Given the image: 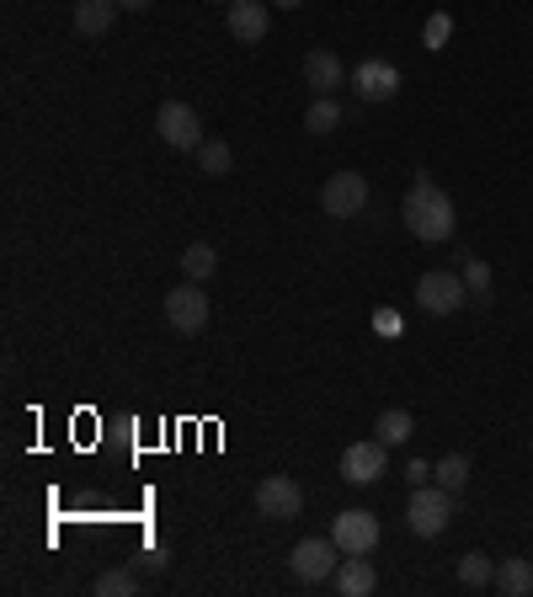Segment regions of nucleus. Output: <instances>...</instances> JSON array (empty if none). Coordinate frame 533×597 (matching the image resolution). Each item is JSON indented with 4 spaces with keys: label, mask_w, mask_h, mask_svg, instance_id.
Returning <instances> with one entry per match:
<instances>
[{
    "label": "nucleus",
    "mask_w": 533,
    "mask_h": 597,
    "mask_svg": "<svg viewBox=\"0 0 533 597\" xmlns=\"http://www.w3.org/2000/svg\"><path fill=\"white\" fill-rule=\"evenodd\" d=\"M448 33H453V16H448V11H433V16H427V33H422V44H427V49H448Z\"/></svg>",
    "instance_id": "obj_25"
},
{
    "label": "nucleus",
    "mask_w": 533,
    "mask_h": 597,
    "mask_svg": "<svg viewBox=\"0 0 533 597\" xmlns=\"http://www.w3.org/2000/svg\"><path fill=\"white\" fill-rule=\"evenodd\" d=\"M405 480H411V491H416V486H433V464H427V459H411V464H405Z\"/></svg>",
    "instance_id": "obj_26"
},
{
    "label": "nucleus",
    "mask_w": 533,
    "mask_h": 597,
    "mask_svg": "<svg viewBox=\"0 0 533 597\" xmlns=\"http://www.w3.org/2000/svg\"><path fill=\"white\" fill-rule=\"evenodd\" d=\"M320 208H326L331 219H352V214H363V208H368V182H363L358 171H337V176L320 187Z\"/></svg>",
    "instance_id": "obj_8"
},
{
    "label": "nucleus",
    "mask_w": 533,
    "mask_h": 597,
    "mask_svg": "<svg viewBox=\"0 0 533 597\" xmlns=\"http://www.w3.org/2000/svg\"><path fill=\"white\" fill-rule=\"evenodd\" d=\"M337 555H341L337 539H299V545L289 549L293 582H299V587H320V582H331L337 565H341Z\"/></svg>",
    "instance_id": "obj_3"
},
{
    "label": "nucleus",
    "mask_w": 533,
    "mask_h": 597,
    "mask_svg": "<svg viewBox=\"0 0 533 597\" xmlns=\"http://www.w3.org/2000/svg\"><path fill=\"white\" fill-rule=\"evenodd\" d=\"M230 166H235V155H230L225 139H203L197 145V171L203 176H230Z\"/></svg>",
    "instance_id": "obj_19"
},
{
    "label": "nucleus",
    "mask_w": 533,
    "mask_h": 597,
    "mask_svg": "<svg viewBox=\"0 0 533 597\" xmlns=\"http://www.w3.org/2000/svg\"><path fill=\"white\" fill-rule=\"evenodd\" d=\"M411 427H416V422H411V411L389 405V411H379V422H374V438H379L385 448H395V443H405V438H411Z\"/></svg>",
    "instance_id": "obj_17"
},
{
    "label": "nucleus",
    "mask_w": 533,
    "mask_h": 597,
    "mask_svg": "<svg viewBox=\"0 0 533 597\" xmlns=\"http://www.w3.org/2000/svg\"><path fill=\"white\" fill-rule=\"evenodd\" d=\"M459 582H464V587H490V582H496V565H490V555H481V549L459 555Z\"/></svg>",
    "instance_id": "obj_21"
},
{
    "label": "nucleus",
    "mask_w": 533,
    "mask_h": 597,
    "mask_svg": "<svg viewBox=\"0 0 533 597\" xmlns=\"http://www.w3.org/2000/svg\"><path fill=\"white\" fill-rule=\"evenodd\" d=\"M134 571H166V549L149 545L145 555H134Z\"/></svg>",
    "instance_id": "obj_27"
},
{
    "label": "nucleus",
    "mask_w": 533,
    "mask_h": 597,
    "mask_svg": "<svg viewBox=\"0 0 533 597\" xmlns=\"http://www.w3.org/2000/svg\"><path fill=\"white\" fill-rule=\"evenodd\" d=\"M448 517H453V491H443V486H416L411 501H405V523H411V534L416 539H437L443 528H448Z\"/></svg>",
    "instance_id": "obj_2"
},
{
    "label": "nucleus",
    "mask_w": 533,
    "mask_h": 597,
    "mask_svg": "<svg viewBox=\"0 0 533 597\" xmlns=\"http://www.w3.org/2000/svg\"><path fill=\"white\" fill-rule=\"evenodd\" d=\"M331 539H337L341 555H374V545H379V517L368 507H347V512H337V523H331Z\"/></svg>",
    "instance_id": "obj_5"
},
{
    "label": "nucleus",
    "mask_w": 533,
    "mask_h": 597,
    "mask_svg": "<svg viewBox=\"0 0 533 597\" xmlns=\"http://www.w3.org/2000/svg\"><path fill=\"white\" fill-rule=\"evenodd\" d=\"M400 224H405L416 241L437 246V241H448V235H453V198H448L443 187H433V182L416 171L411 193H405V203H400Z\"/></svg>",
    "instance_id": "obj_1"
},
{
    "label": "nucleus",
    "mask_w": 533,
    "mask_h": 597,
    "mask_svg": "<svg viewBox=\"0 0 533 597\" xmlns=\"http://www.w3.org/2000/svg\"><path fill=\"white\" fill-rule=\"evenodd\" d=\"M155 129H160V139H166L171 149H197L203 145V118H197V107H187V101H160Z\"/></svg>",
    "instance_id": "obj_7"
},
{
    "label": "nucleus",
    "mask_w": 533,
    "mask_h": 597,
    "mask_svg": "<svg viewBox=\"0 0 533 597\" xmlns=\"http://www.w3.org/2000/svg\"><path fill=\"white\" fill-rule=\"evenodd\" d=\"M97 597H140V571L134 565H118V571H101L97 587H92Z\"/></svg>",
    "instance_id": "obj_18"
},
{
    "label": "nucleus",
    "mask_w": 533,
    "mask_h": 597,
    "mask_svg": "<svg viewBox=\"0 0 533 597\" xmlns=\"http://www.w3.org/2000/svg\"><path fill=\"white\" fill-rule=\"evenodd\" d=\"M459 304H470V289L459 272H422L416 278V309L422 315H453Z\"/></svg>",
    "instance_id": "obj_4"
},
{
    "label": "nucleus",
    "mask_w": 533,
    "mask_h": 597,
    "mask_svg": "<svg viewBox=\"0 0 533 597\" xmlns=\"http://www.w3.org/2000/svg\"><path fill=\"white\" fill-rule=\"evenodd\" d=\"M337 123H341V101L337 97H315V101H310V112H304V129H310V134H331Z\"/></svg>",
    "instance_id": "obj_23"
},
{
    "label": "nucleus",
    "mask_w": 533,
    "mask_h": 597,
    "mask_svg": "<svg viewBox=\"0 0 533 597\" xmlns=\"http://www.w3.org/2000/svg\"><path fill=\"white\" fill-rule=\"evenodd\" d=\"M272 5H283V11H293V5H304V0H272Z\"/></svg>",
    "instance_id": "obj_30"
},
{
    "label": "nucleus",
    "mask_w": 533,
    "mask_h": 597,
    "mask_svg": "<svg viewBox=\"0 0 533 597\" xmlns=\"http://www.w3.org/2000/svg\"><path fill=\"white\" fill-rule=\"evenodd\" d=\"M256 512L262 517H299L304 512V486L289 480V475H267L256 486Z\"/></svg>",
    "instance_id": "obj_9"
},
{
    "label": "nucleus",
    "mask_w": 533,
    "mask_h": 597,
    "mask_svg": "<svg viewBox=\"0 0 533 597\" xmlns=\"http://www.w3.org/2000/svg\"><path fill=\"white\" fill-rule=\"evenodd\" d=\"M230 38L235 44H262L267 38V27H272V16H267V0H230Z\"/></svg>",
    "instance_id": "obj_12"
},
{
    "label": "nucleus",
    "mask_w": 533,
    "mask_h": 597,
    "mask_svg": "<svg viewBox=\"0 0 533 597\" xmlns=\"http://www.w3.org/2000/svg\"><path fill=\"white\" fill-rule=\"evenodd\" d=\"M155 0H118V11H149Z\"/></svg>",
    "instance_id": "obj_29"
},
{
    "label": "nucleus",
    "mask_w": 533,
    "mask_h": 597,
    "mask_svg": "<svg viewBox=\"0 0 533 597\" xmlns=\"http://www.w3.org/2000/svg\"><path fill=\"white\" fill-rule=\"evenodd\" d=\"M75 512H81V517H97V512H101V497H75Z\"/></svg>",
    "instance_id": "obj_28"
},
{
    "label": "nucleus",
    "mask_w": 533,
    "mask_h": 597,
    "mask_svg": "<svg viewBox=\"0 0 533 597\" xmlns=\"http://www.w3.org/2000/svg\"><path fill=\"white\" fill-rule=\"evenodd\" d=\"M118 16V0H75V33L81 38H101Z\"/></svg>",
    "instance_id": "obj_16"
},
{
    "label": "nucleus",
    "mask_w": 533,
    "mask_h": 597,
    "mask_svg": "<svg viewBox=\"0 0 533 597\" xmlns=\"http://www.w3.org/2000/svg\"><path fill=\"white\" fill-rule=\"evenodd\" d=\"M341 81H347V70H341V59L331 49H310V53H304V86H310L315 97H337Z\"/></svg>",
    "instance_id": "obj_13"
},
{
    "label": "nucleus",
    "mask_w": 533,
    "mask_h": 597,
    "mask_svg": "<svg viewBox=\"0 0 533 597\" xmlns=\"http://www.w3.org/2000/svg\"><path fill=\"white\" fill-rule=\"evenodd\" d=\"M433 480L443 486V491H453V497H459V491H464V480H470V459H464V453H448V459H437V464H433Z\"/></svg>",
    "instance_id": "obj_20"
},
{
    "label": "nucleus",
    "mask_w": 533,
    "mask_h": 597,
    "mask_svg": "<svg viewBox=\"0 0 533 597\" xmlns=\"http://www.w3.org/2000/svg\"><path fill=\"white\" fill-rule=\"evenodd\" d=\"M166 320H171V331H182V337H197L203 326H208V298H203V283H177L171 294H166Z\"/></svg>",
    "instance_id": "obj_6"
},
{
    "label": "nucleus",
    "mask_w": 533,
    "mask_h": 597,
    "mask_svg": "<svg viewBox=\"0 0 533 597\" xmlns=\"http://www.w3.org/2000/svg\"><path fill=\"white\" fill-rule=\"evenodd\" d=\"M501 597H533V560L529 555H507L496 565V582H490Z\"/></svg>",
    "instance_id": "obj_15"
},
{
    "label": "nucleus",
    "mask_w": 533,
    "mask_h": 597,
    "mask_svg": "<svg viewBox=\"0 0 533 597\" xmlns=\"http://www.w3.org/2000/svg\"><path fill=\"white\" fill-rule=\"evenodd\" d=\"M385 470H389V459H385V443H379V438H368V443H352L347 453H341V475H347L352 486H374Z\"/></svg>",
    "instance_id": "obj_10"
},
{
    "label": "nucleus",
    "mask_w": 533,
    "mask_h": 597,
    "mask_svg": "<svg viewBox=\"0 0 533 597\" xmlns=\"http://www.w3.org/2000/svg\"><path fill=\"white\" fill-rule=\"evenodd\" d=\"M352 86H358L363 101H389L400 92V70H395L389 59H363V64L352 70Z\"/></svg>",
    "instance_id": "obj_11"
},
{
    "label": "nucleus",
    "mask_w": 533,
    "mask_h": 597,
    "mask_svg": "<svg viewBox=\"0 0 533 597\" xmlns=\"http://www.w3.org/2000/svg\"><path fill=\"white\" fill-rule=\"evenodd\" d=\"M214 267H219V251H214V246H203V241H197V246L182 251V272H187L193 283H208V278H214Z\"/></svg>",
    "instance_id": "obj_22"
},
{
    "label": "nucleus",
    "mask_w": 533,
    "mask_h": 597,
    "mask_svg": "<svg viewBox=\"0 0 533 597\" xmlns=\"http://www.w3.org/2000/svg\"><path fill=\"white\" fill-rule=\"evenodd\" d=\"M225 5H230V0H225Z\"/></svg>",
    "instance_id": "obj_31"
},
{
    "label": "nucleus",
    "mask_w": 533,
    "mask_h": 597,
    "mask_svg": "<svg viewBox=\"0 0 533 597\" xmlns=\"http://www.w3.org/2000/svg\"><path fill=\"white\" fill-rule=\"evenodd\" d=\"M464 289H470V304H490V267L481 256L464 261Z\"/></svg>",
    "instance_id": "obj_24"
},
{
    "label": "nucleus",
    "mask_w": 533,
    "mask_h": 597,
    "mask_svg": "<svg viewBox=\"0 0 533 597\" xmlns=\"http://www.w3.org/2000/svg\"><path fill=\"white\" fill-rule=\"evenodd\" d=\"M331 582H337L341 597H368L374 587H379V576H374V560H368V555H347Z\"/></svg>",
    "instance_id": "obj_14"
}]
</instances>
